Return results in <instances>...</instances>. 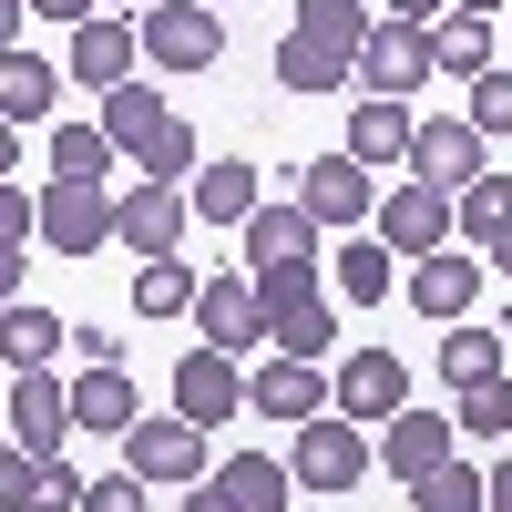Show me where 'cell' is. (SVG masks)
<instances>
[{
  "label": "cell",
  "instance_id": "f6af8a7d",
  "mask_svg": "<svg viewBox=\"0 0 512 512\" xmlns=\"http://www.w3.org/2000/svg\"><path fill=\"white\" fill-rule=\"evenodd\" d=\"M441 11L451 0H390V21H420V31H441Z\"/></svg>",
  "mask_w": 512,
  "mask_h": 512
},
{
  "label": "cell",
  "instance_id": "44dd1931",
  "mask_svg": "<svg viewBox=\"0 0 512 512\" xmlns=\"http://www.w3.org/2000/svg\"><path fill=\"white\" fill-rule=\"evenodd\" d=\"M52 103H62V72L41 62V52H0V113H11V134H31V123H52Z\"/></svg>",
  "mask_w": 512,
  "mask_h": 512
},
{
  "label": "cell",
  "instance_id": "83f0119b",
  "mask_svg": "<svg viewBox=\"0 0 512 512\" xmlns=\"http://www.w3.org/2000/svg\"><path fill=\"white\" fill-rule=\"evenodd\" d=\"M195 297H205V277L185 256H144L134 267V318H195Z\"/></svg>",
  "mask_w": 512,
  "mask_h": 512
},
{
  "label": "cell",
  "instance_id": "e575fe53",
  "mask_svg": "<svg viewBox=\"0 0 512 512\" xmlns=\"http://www.w3.org/2000/svg\"><path fill=\"white\" fill-rule=\"evenodd\" d=\"M134 175H144V185H195V175H205V154H195V134H185V113L134 154Z\"/></svg>",
  "mask_w": 512,
  "mask_h": 512
},
{
  "label": "cell",
  "instance_id": "7bdbcfd3",
  "mask_svg": "<svg viewBox=\"0 0 512 512\" xmlns=\"http://www.w3.org/2000/svg\"><path fill=\"white\" fill-rule=\"evenodd\" d=\"M72 349L93 359V369H123V349H113V328H72Z\"/></svg>",
  "mask_w": 512,
  "mask_h": 512
},
{
  "label": "cell",
  "instance_id": "6da1fadb",
  "mask_svg": "<svg viewBox=\"0 0 512 512\" xmlns=\"http://www.w3.org/2000/svg\"><path fill=\"white\" fill-rule=\"evenodd\" d=\"M379 461V431H359V420H308V431H287V472H297V492H349L359 472Z\"/></svg>",
  "mask_w": 512,
  "mask_h": 512
},
{
  "label": "cell",
  "instance_id": "bcb514c9",
  "mask_svg": "<svg viewBox=\"0 0 512 512\" xmlns=\"http://www.w3.org/2000/svg\"><path fill=\"white\" fill-rule=\"evenodd\" d=\"M175 512H236V502H226V492H216V482H195V492H185V502H175Z\"/></svg>",
  "mask_w": 512,
  "mask_h": 512
},
{
  "label": "cell",
  "instance_id": "4dcf8cb0",
  "mask_svg": "<svg viewBox=\"0 0 512 512\" xmlns=\"http://www.w3.org/2000/svg\"><path fill=\"white\" fill-rule=\"evenodd\" d=\"M0 338H11V369H52V349H72V328L52 318V308H31V297H11V318H0Z\"/></svg>",
  "mask_w": 512,
  "mask_h": 512
},
{
  "label": "cell",
  "instance_id": "52a82bcc",
  "mask_svg": "<svg viewBox=\"0 0 512 512\" xmlns=\"http://www.w3.org/2000/svg\"><path fill=\"white\" fill-rule=\"evenodd\" d=\"M328 379H338V420H359V431H390V420L410 410V369L390 349H349Z\"/></svg>",
  "mask_w": 512,
  "mask_h": 512
},
{
  "label": "cell",
  "instance_id": "7c38bea8",
  "mask_svg": "<svg viewBox=\"0 0 512 512\" xmlns=\"http://www.w3.org/2000/svg\"><path fill=\"white\" fill-rule=\"evenodd\" d=\"M379 236L400 246V267H420V256H441L461 226H451V195H431V185H390L379 195Z\"/></svg>",
  "mask_w": 512,
  "mask_h": 512
},
{
  "label": "cell",
  "instance_id": "5bb4252c",
  "mask_svg": "<svg viewBox=\"0 0 512 512\" xmlns=\"http://www.w3.org/2000/svg\"><path fill=\"white\" fill-rule=\"evenodd\" d=\"M195 328H205V349H267V297H256V277H205L195 297Z\"/></svg>",
  "mask_w": 512,
  "mask_h": 512
},
{
  "label": "cell",
  "instance_id": "5b68a950",
  "mask_svg": "<svg viewBox=\"0 0 512 512\" xmlns=\"http://www.w3.org/2000/svg\"><path fill=\"white\" fill-rule=\"evenodd\" d=\"M144 62H164V72H216L226 62V21L205 11V0H154V11H144Z\"/></svg>",
  "mask_w": 512,
  "mask_h": 512
},
{
  "label": "cell",
  "instance_id": "4fadbf2b",
  "mask_svg": "<svg viewBox=\"0 0 512 512\" xmlns=\"http://www.w3.org/2000/svg\"><path fill=\"white\" fill-rule=\"evenodd\" d=\"M175 410L195 420V431L236 420V410H246V369H236L226 349H185V359H175Z\"/></svg>",
  "mask_w": 512,
  "mask_h": 512
},
{
  "label": "cell",
  "instance_id": "d6986e66",
  "mask_svg": "<svg viewBox=\"0 0 512 512\" xmlns=\"http://www.w3.org/2000/svg\"><path fill=\"white\" fill-rule=\"evenodd\" d=\"M410 144H420V123H410V103H390V93H369V103H349V144H338V154H359L369 175H379V164H410Z\"/></svg>",
  "mask_w": 512,
  "mask_h": 512
},
{
  "label": "cell",
  "instance_id": "60d3db41",
  "mask_svg": "<svg viewBox=\"0 0 512 512\" xmlns=\"http://www.w3.org/2000/svg\"><path fill=\"white\" fill-rule=\"evenodd\" d=\"M472 123H482V134H512V72H482L472 82Z\"/></svg>",
  "mask_w": 512,
  "mask_h": 512
},
{
  "label": "cell",
  "instance_id": "f35d334b",
  "mask_svg": "<svg viewBox=\"0 0 512 512\" xmlns=\"http://www.w3.org/2000/svg\"><path fill=\"white\" fill-rule=\"evenodd\" d=\"M41 236V195L31 185H0V246H31Z\"/></svg>",
  "mask_w": 512,
  "mask_h": 512
},
{
  "label": "cell",
  "instance_id": "8d00e7d4",
  "mask_svg": "<svg viewBox=\"0 0 512 512\" xmlns=\"http://www.w3.org/2000/svg\"><path fill=\"white\" fill-rule=\"evenodd\" d=\"M451 420H461V431H482V441H502V431H512V369L482 379V390H451Z\"/></svg>",
  "mask_w": 512,
  "mask_h": 512
},
{
  "label": "cell",
  "instance_id": "277c9868",
  "mask_svg": "<svg viewBox=\"0 0 512 512\" xmlns=\"http://www.w3.org/2000/svg\"><path fill=\"white\" fill-rule=\"evenodd\" d=\"M246 410H256V420H277V431H308V420L338 410V379H328L318 359H277V349H267V369L246 379Z\"/></svg>",
  "mask_w": 512,
  "mask_h": 512
},
{
  "label": "cell",
  "instance_id": "681fc988",
  "mask_svg": "<svg viewBox=\"0 0 512 512\" xmlns=\"http://www.w3.org/2000/svg\"><path fill=\"white\" fill-rule=\"evenodd\" d=\"M123 11H134V21H144V11H154V0H123Z\"/></svg>",
  "mask_w": 512,
  "mask_h": 512
},
{
  "label": "cell",
  "instance_id": "b9f144b4",
  "mask_svg": "<svg viewBox=\"0 0 512 512\" xmlns=\"http://www.w3.org/2000/svg\"><path fill=\"white\" fill-rule=\"evenodd\" d=\"M144 492H154L144 472H103V482H93V502H82V512H154Z\"/></svg>",
  "mask_w": 512,
  "mask_h": 512
},
{
  "label": "cell",
  "instance_id": "4316f807",
  "mask_svg": "<svg viewBox=\"0 0 512 512\" xmlns=\"http://www.w3.org/2000/svg\"><path fill=\"white\" fill-rule=\"evenodd\" d=\"M113 134L103 123H52V185H113Z\"/></svg>",
  "mask_w": 512,
  "mask_h": 512
},
{
  "label": "cell",
  "instance_id": "836d02e7",
  "mask_svg": "<svg viewBox=\"0 0 512 512\" xmlns=\"http://www.w3.org/2000/svg\"><path fill=\"white\" fill-rule=\"evenodd\" d=\"M410 512H492V472H472V461H441L431 482H410Z\"/></svg>",
  "mask_w": 512,
  "mask_h": 512
},
{
  "label": "cell",
  "instance_id": "8fae6325",
  "mask_svg": "<svg viewBox=\"0 0 512 512\" xmlns=\"http://www.w3.org/2000/svg\"><path fill=\"white\" fill-rule=\"evenodd\" d=\"M482 277H492V256L441 246V256H420V267H410V287H400V297H410L431 328H461V318H472V297H482Z\"/></svg>",
  "mask_w": 512,
  "mask_h": 512
},
{
  "label": "cell",
  "instance_id": "f546056e",
  "mask_svg": "<svg viewBox=\"0 0 512 512\" xmlns=\"http://www.w3.org/2000/svg\"><path fill=\"white\" fill-rule=\"evenodd\" d=\"M492 41H502V21L451 11V21L431 31V52H441V72H451V82H482V72H502V62H492Z\"/></svg>",
  "mask_w": 512,
  "mask_h": 512
},
{
  "label": "cell",
  "instance_id": "cb8c5ba5",
  "mask_svg": "<svg viewBox=\"0 0 512 512\" xmlns=\"http://www.w3.org/2000/svg\"><path fill=\"white\" fill-rule=\"evenodd\" d=\"M502 369H512V338L502 328H482V318L441 328V379H451V390H482V379H502Z\"/></svg>",
  "mask_w": 512,
  "mask_h": 512
},
{
  "label": "cell",
  "instance_id": "2e32d148",
  "mask_svg": "<svg viewBox=\"0 0 512 512\" xmlns=\"http://www.w3.org/2000/svg\"><path fill=\"white\" fill-rule=\"evenodd\" d=\"M134 62H144V21H82L72 31V82H93V93H123L134 82Z\"/></svg>",
  "mask_w": 512,
  "mask_h": 512
},
{
  "label": "cell",
  "instance_id": "74e56055",
  "mask_svg": "<svg viewBox=\"0 0 512 512\" xmlns=\"http://www.w3.org/2000/svg\"><path fill=\"white\" fill-rule=\"evenodd\" d=\"M318 256H297V267H256V297H267V318H287V308H308V297H318Z\"/></svg>",
  "mask_w": 512,
  "mask_h": 512
},
{
  "label": "cell",
  "instance_id": "1f68e13d",
  "mask_svg": "<svg viewBox=\"0 0 512 512\" xmlns=\"http://www.w3.org/2000/svg\"><path fill=\"white\" fill-rule=\"evenodd\" d=\"M287 31H308V41H338V52H369V0H297L287 11Z\"/></svg>",
  "mask_w": 512,
  "mask_h": 512
},
{
  "label": "cell",
  "instance_id": "30bf717a",
  "mask_svg": "<svg viewBox=\"0 0 512 512\" xmlns=\"http://www.w3.org/2000/svg\"><path fill=\"white\" fill-rule=\"evenodd\" d=\"M431 72H441L431 31H420V21H379V31H369V52H359V93H390V103H410Z\"/></svg>",
  "mask_w": 512,
  "mask_h": 512
},
{
  "label": "cell",
  "instance_id": "7402d4cb",
  "mask_svg": "<svg viewBox=\"0 0 512 512\" xmlns=\"http://www.w3.org/2000/svg\"><path fill=\"white\" fill-rule=\"evenodd\" d=\"M185 195H195V216H205V226H236V236H246L256 205H267V195H256V164H246V154H216Z\"/></svg>",
  "mask_w": 512,
  "mask_h": 512
},
{
  "label": "cell",
  "instance_id": "d590c367",
  "mask_svg": "<svg viewBox=\"0 0 512 512\" xmlns=\"http://www.w3.org/2000/svg\"><path fill=\"white\" fill-rule=\"evenodd\" d=\"M451 226H461V236H472V246L492 256V236L512 226V175H482L472 195H461V205H451Z\"/></svg>",
  "mask_w": 512,
  "mask_h": 512
},
{
  "label": "cell",
  "instance_id": "ba28073f",
  "mask_svg": "<svg viewBox=\"0 0 512 512\" xmlns=\"http://www.w3.org/2000/svg\"><path fill=\"white\" fill-rule=\"evenodd\" d=\"M82 431L72 420V390L52 369H11V451H31V461H62V441Z\"/></svg>",
  "mask_w": 512,
  "mask_h": 512
},
{
  "label": "cell",
  "instance_id": "d4e9b609",
  "mask_svg": "<svg viewBox=\"0 0 512 512\" xmlns=\"http://www.w3.org/2000/svg\"><path fill=\"white\" fill-rule=\"evenodd\" d=\"M287 482H297V472L267 461V451H226V461H216V492H226L236 512H287Z\"/></svg>",
  "mask_w": 512,
  "mask_h": 512
},
{
  "label": "cell",
  "instance_id": "7a4b0ae2",
  "mask_svg": "<svg viewBox=\"0 0 512 512\" xmlns=\"http://www.w3.org/2000/svg\"><path fill=\"white\" fill-rule=\"evenodd\" d=\"M482 144H492V134H482L472 113H431V123H420V144H410V185H431V195H451V205H461V195L492 175Z\"/></svg>",
  "mask_w": 512,
  "mask_h": 512
},
{
  "label": "cell",
  "instance_id": "ac0fdd59",
  "mask_svg": "<svg viewBox=\"0 0 512 512\" xmlns=\"http://www.w3.org/2000/svg\"><path fill=\"white\" fill-rule=\"evenodd\" d=\"M328 277H338V297H349V308H379L390 287H410V277H400V246L379 236V226H359L349 246H338V256H328Z\"/></svg>",
  "mask_w": 512,
  "mask_h": 512
},
{
  "label": "cell",
  "instance_id": "c3c4849f",
  "mask_svg": "<svg viewBox=\"0 0 512 512\" xmlns=\"http://www.w3.org/2000/svg\"><path fill=\"white\" fill-rule=\"evenodd\" d=\"M492 277H512V226H502V236H492Z\"/></svg>",
  "mask_w": 512,
  "mask_h": 512
},
{
  "label": "cell",
  "instance_id": "d6a6232c",
  "mask_svg": "<svg viewBox=\"0 0 512 512\" xmlns=\"http://www.w3.org/2000/svg\"><path fill=\"white\" fill-rule=\"evenodd\" d=\"M267 349H277V359H328V349H338V308H328V297H308V308L267 318Z\"/></svg>",
  "mask_w": 512,
  "mask_h": 512
},
{
  "label": "cell",
  "instance_id": "f1b7e54d",
  "mask_svg": "<svg viewBox=\"0 0 512 512\" xmlns=\"http://www.w3.org/2000/svg\"><path fill=\"white\" fill-rule=\"evenodd\" d=\"M103 134H113V154H144L154 134H164V123H175V113H164V93H144V82H123V93H103Z\"/></svg>",
  "mask_w": 512,
  "mask_h": 512
},
{
  "label": "cell",
  "instance_id": "7dc6e473",
  "mask_svg": "<svg viewBox=\"0 0 512 512\" xmlns=\"http://www.w3.org/2000/svg\"><path fill=\"white\" fill-rule=\"evenodd\" d=\"M451 11H472V21H502V11H512V0H451Z\"/></svg>",
  "mask_w": 512,
  "mask_h": 512
},
{
  "label": "cell",
  "instance_id": "e0dca14e",
  "mask_svg": "<svg viewBox=\"0 0 512 512\" xmlns=\"http://www.w3.org/2000/svg\"><path fill=\"white\" fill-rule=\"evenodd\" d=\"M451 441H461V420H451V410H400L390 431H379V461H390L400 482H431L441 461H461Z\"/></svg>",
  "mask_w": 512,
  "mask_h": 512
},
{
  "label": "cell",
  "instance_id": "ffe728a7",
  "mask_svg": "<svg viewBox=\"0 0 512 512\" xmlns=\"http://www.w3.org/2000/svg\"><path fill=\"white\" fill-rule=\"evenodd\" d=\"M297 256H318V216L308 205H256L246 216V267H297Z\"/></svg>",
  "mask_w": 512,
  "mask_h": 512
},
{
  "label": "cell",
  "instance_id": "ee69618b",
  "mask_svg": "<svg viewBox=\"0 0 512 512\" xmlns=\"http://www.w3.org/2000/svg\"><path fill=\"white\" fill-rule=\"evenodd\" d=\"M31 11H41V21H72V31H82V21H103V0H31Z\"/></svg>",
  "mask_w": 512,
  "mask_h": 512
},
{
  "label": "cell",
  "instance_id": "9c48e42d",
  "mask_svg": "<svg viewBox=\"0 0 512 512\" xmlns=\"http://www.w3.org/2000/svg\"><path fill=\"white\" fill-rule=\"evenodd\" d=\"M297 205H308L318 226H369L379 216V185H369V164L359 154H318V164H297Z\"/></svg>",
  "mask_w": 512,
  "mask_h": 512
},
{
  "label": "cell",
  "instance_id": "603a6c76",
  "mask_svg": "<svg viewBox=\"0 0 512 512\" xmlns=\"http://www.w3.org/2000/svg\"><path fill=\"white\" fill-rule=\"evenodd\" d=\"M277 82H287V93H349V82H359V52L287 31V41H277Z\"/></svg>",
  "mask_w": 512,
  "mask_h": 512
},
{
  "label": "cell",
  "instance_id": "9a60e30c",
  "mask_svg": "<svg viewBox=\"0 0 512 512\" xmlns=\"http://www.w3.org/2000/svg\"><path fill=\"white\" fill-rule=\"evenodd\" d=\"M185 226H195V195L185 185H123V246H134V256H175L185 246Z\"/></svg>",
  "mask_w": 512,
  "mask_h": 512
},
{
  "label": "cell",
  "instance_id": "3957f363",
  "mask_svg": "<svg viewBox=\"0 0 512 512\" xmlns=\"http://www.w3.org/2000/svg\"><path fill=\"white\" fill-rule=\"evenodd\" d=\"M123 236V195L113 185H41V246L52 256H103Z\"/></svg>",
  "mask_w": 512,
  "mask_h": 512
},
{
  "label": "cell",
  "instance_id": "8992f818",
  "mask_svg": "<svg viewBox=\"0 0 512 512\" xmlns=\"http://www.w3.org/2000/svg\"><path fill=\"white\" fill-rule=\"evenodd\" d=\"M123 472H144L154 492L175 482V492H195L205 482V431L185 410H164V420H134V431H123Z\"/></svg>",
  "mask_w": 512,
  "mask_h": 512
},
{
  "label": "cell",
  "instance_id": "484cf974",
  "mask_svg": "<svg viewBox=\"0 0 512 512\" xmlns=\"http://www.w3.org/2000/svg\"><path fill=\"white\" fill-rule=\"evenodd\" d=\"M72 420H82V431H134V420H144V400H134V379H123V369H82L72 379Z\"/></svg>",
  "mask_w": 512,
  "mask_h": 512
},
{
  "label": "cell",
  "instance_id": "ab89813d",
  "mask_svg": "<svg viewBox=\"0 0 512 512\" xmlns=\"http://www.w3.org/2000/svg\"><path fill=\"white\" fill-rule=\"evenodd\" d=\"M0 512H41V461H31V451L0 461Z\"/></svg>",
  "mask_w": 512,
  "mask_h": 512
},
{
  "label": "cell",
  "instance_id": "f907efd6",
  "mask_svg": "<svg viewBox=\"0 0 512 512\" xmlns=\"http://www.w3.org/2000/svg\"><path fill=\"white\" fill-rule=\"evenodd\" d=\"M502 31H512V11H502Z\"/></svg>",
  "mask_w": 512,
  "mask_h": 512
}]
</instances>
